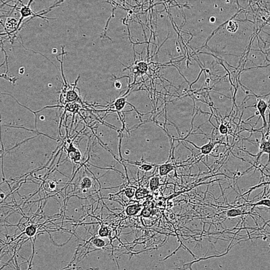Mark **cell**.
I'll return each instance as SVG.
<instances>
[{
    "instance_id": "obj_1",
    "label": "cell",
    "mask_w": 270,
    "mask_h": 270,
    "mask_svg": "<svg viewBox=\"0 0 270 270\" xmlns=\"http://www.w3.org/2000/svg\"><path fill=\"white\" fill-rule=\"evenodd\" d=\"M21 3H22V7L21 8H19V7H15V9H16V10L19 11L20 12V13H21V18H20V20H19V24H18V30H19V26H20L21 24V22H22L23 19L25 18H27L28 16H32V17L29 19V20L27 21V22H29L30 20H31L32 18H36V17H40L41 18H42L43 19H53V18H45V17H42L41 16V15H42L43 14H40V12H37V13H36L34 12H33L32 9H31L30 7V5H31V4L32 2H33L32 1H30L28 3V4L27 5H25L24 4L22 3V2H21Z\"/></svg>"
},
{
    "instance_id": "obj_2",
    "label": "cell",
    "mask_w": 270,
    "mask_h": 270,
    "mask_svg": "<svg viewBox=\"0 0 270 270\" xmlns=\"http://www.w3.org/2000/svg\"><path fill=\"white\" fill-rule=\"evenodd\" d=\"M18 24H19V22L16 19L14 18L9 17L6 20L5 24L4 26L5 30L7 32V33H5L4 34H7L8 35H9V37H10V35H12V33L16 31V32H18ZM16 33L14 35V38L15 37Z\"/></svg>"
},
{
    "instance_id": "obj_3",
    "label": "cell",
    "mask_w": 270,
    "mask_h": 270,
    "mask_svg": "<svg viewBox=\"0 0 270 270\" xmlns=\"http://www.w3.org/2000/svg\"><path fill=\"white\" fill-rule=\"evenodd\" d=\"M269 107L268 104H267V102L263 100L259 99L258 100V102L257 104V108L259 114H260L261 117L263 119V128L267 126V122L265 118V111L267 110V108Z\"/></svg>"
},
{
    "instance_id": "obj_4",
    "label": "cell",
    "mask_w": 270,
    "mask_h": 270,
    "mask_svg": "<svg viewBox=\"0 0 270 270\" xmlns=\"http://www.w3.org/2000/svg\"><path fill=\"white\" fill-rule=\"evenodd\" d=\"M175 167L171 163H166L161 165L159 167V172L160 176L167 175L169 172H172L174 169Z\"/></svg>"
},
{
    "instance_id": "obj_5",
    "label": "cell",
    "mask_w": 270,
    "mask_h": 270,
    "mask_svg": "<svg viewBox=\"0 0 270 270\" xmlns=\"http://www.w3.org/2000/svg\"><path fill=\"white\" fill-rule=\"evenodd\" d=\"M191 143L193 144L196 148L201 150V153L202 154L206 155H207L209 154H210V153L211 151V150L214 148V146H215V143L211 141H210L208 143L203 145L201 147H198L196 146V145H195L194 143Z\"/></svg>"
},
{
    "instance_id": "obj_6",
    "label": "cell",
    "mask_w": 270,
    "mask_h": 270,
    "mask_svg": "<svg viewBox=\"0 0 270 270\" xmlns=\"http://www.w3.org/2000/svg\"><path fill=\"white\" fill-rule=\"evenodd\" d=\"M141 205L137 204H131L128 206L126 209V212L127 215L129 216L136 215L141 209Z\"/></svg>"
},
{
    "instance_id": "obj_7",
    "label": "cell",
    "mask_w": 270,
    "mask_h": 270,
    "mask_svg": "<svg viewBox=\"0 0 270 270\" xmlns=\"http://www.w3.org/2000/svg\"><path fill=\"white\" fill-rule=\"evenodd\" d=\"M80 188L82 190L87 191L92 186V180L88 177H85L80 182Z\"/></svg>"
},
{
    "instance_id": "obj_8",
    "label": "cell",
    "mask_w": 270,
    "mask_h": 270,
    "mask_svg": "<svg viewBox=\"0 0 270 270\" xmlns=\"http://www.w3.org/2000/svg\"><path fill=\"white\" fill-rule=\"evenodd\" d=\"M160 185V178L158 177H153L150 180V188L151 191H155Z\"/></svg>"
},
{
    "instance_id": "obj_9",
    "label": "cell",
    "mask_w": 270,
    "mask_h": 270,
    "mask_svg": "<svg viewBox=\"0 0 270 270\" xmlns=\"http://www.w3.org/2000/svg\"><path fill=\"white\" fill-rule=\"evenodd\" d=\"M260 149L262 150L261 154L267 153L270 155V142L262 140L260 145Z\"/></svg>"
},
{
    "instance_id": "obj_10",
    "label": "cell",
    "mask_w": 270,
    "mask_h": 270,
    "mask_svg": "<svg viewBox=\"0 0 270 270\" xmlns=\"http://www.w3.org/2000/svg\"><path fill=\"white\" fill-rule=\"evenodd\" d=\"M226 29L230 32L235 33L238 29V25L236 21H230L228 23Z\"/></svg>"
},
{
    "instance_id": "obj_11",
    "label": "cell",
    "mask_w": 270,
    "mask_h": 270,
    "mask_svg": "<svg viewBox=\"0 0 270 270\" xmlns=\"http://www.w3.org/2000/svg\"><path fill=\"white\" fill-rule=\"evenodd\" d=\"M149 192L146 189H138L135 193V197L137 199H141L147 197L148 195Z\"/></svg>"
},
{
    "instance_id": "obj_12",
    "label": "cell",
    "mask_w": 270,
    "mask_h": 270,
    "mask_svg": "<svg viewBox=\"0 0 270 270\" xmlns=\"http://www.w3.org/2000/svg\"><path fill=\"white\" fill-rule=\"evenodd\" d=\"M125 103H126L125 98H119V99H118L117 100L114 102V104H112V106H114L116 109V111H118L121 110L124 107Z\"/></svg>"
},
{
    "instance_id": "obj_13",
    "label": "cell",
    "mask_w": 270,
    "mask_h": 270,
    "mask_svg": "<svg viewBox=\"0 0 270 270\" xmlns=\"http://www.w3.org/2000/svg\"><path fill=\"white\" fill-rule=\"evenodd\" d=\"M56 188V183L54 181L49 180L46 182L44 184V189H46L47 191L49 192H53L55 190Z\"/></svg>"
},
{
    "instance_id": "obj_14",
    "label": "cell",
    "mask_w": 270,
    "mask_h": 270,
    "mask_svg": "<svg viewBox=\"0 0 270 270\" xmlns=\"http://www.w3.org/2000/svg\"><path fill=\"white\" fill-rule=\"evenodd\" d=\"M36 232V227L34 225H30L26 228L25 233L28 236L32 237Z\"/></svg>"
},
{
    "instance_id": "obj_15",
    "label": "cell",
    "mask_w": 270,
    "mask_h": 270,
    "mask_svg": "<svg viewBox=\"0 0 270 270\" xmlns=\"http://www.w3.org/2000/svg\"><path fill=\"white\" fill-rule=\"evenodd\" d=\"M92 243L95 246L98 248L104 247L106 245V242L102 239L99 238H94L92 240Z\"/></svg>"
},
{
    "instance_id": "obj_16",
    "label": "cell",
    "mask_w": 270,
    "mask_h": 270,
    "mask_svg": "<svg viewBox=\"0 0 270 270\" xmlns=\"http://www.w3.org/2000/svg\"><path fill=\"white\" fill-rule=\"evenodd\" d=\"M136 165H138V166H139V168L140 170H143V171H145V172H148V171H149V170H150L153 168V165L150 164H148V163H147L140 164H137Z\"/></svg>"
},
{
    "instance_id": "obj_17",
    "label": "cell",
    "mask_w": 270,
    "mask_h": 270,
    "mask_svg": "<svg viewBox=\"0 0 270 270\" xmlns=\"http://www.w3.org/2000/svg\"><path fill=\"white\" fill-rule=\"evenodd\" d=\"M98 234L101 238L106 237L109 234V230L105 226H101L98 231Z\"/></svg>"
},
{
    "instance_id": "obj_18",
    "label": "cell",
    "mask_w": 270,
    "mask_h": 270,
    "mask_svg": "<svg viewBox=\"0 0 270 270\" xmlns=\"http://www.w3.org/2000/svg\"><path fill=\"white\" fill-rule=\"evenodd\" d=\"M226 214L228 217H235V216L241 215V211L239 209H232L228 210L226 213Z\"/></svg>"
},
{
    "instance_id": "obj_19",
    "label": "cell",
    "mask_w": 270,
    "mask_h": 270,
    "mask_svg": "<svg viewBox=\"0 0 270 270\" xmlns=\"http://www.w3.org/2000/svg\"><path fill=\"white\" fill-rule=\"evenodd\" d=\"M136 191L135 189L131 188H128L125 191V195L127 196L129 199H131L135 195Z\"/></svg>"
},
{
    "instance_id": "obj_20",
    "label": "cell",
    "mask_w": 270,
    "mask_h": 270,
    "mask_svg": "<svg viewBox=\"0 0 270 270\" xmlns=\"http://www.w3.org/2000/svg\"><path fill=\"white\" fill-rule=\"evenodd\" d=\"M254 206H259V205H262V206H265L268 207H270V199H263L261 200L260 201L256 203L255 204H253Z\"/></svg>"
},
{
    "instance_id": "obj_21",
    "label": "cell",
    "mask_w": 270,
    "mask_h": 270,
    "mask_svg": "<svg viewBox=\"0 0 270 270\" xmlns=\"http://www.w3.org/2000/svg\"><path fill=\"white\" fill-rule=\"evenodd\" d=\"M218 130H219V132L220 133H221L222 135H226L228 133V127L223 123H222L219 126Z\"/></svg>"
},
{
    "instance_id": "obj_22",
    "label": "cell",
    "mask_w": 270,
    "mask_h": 270,
    "mask_svg": "<svg viewBox=\"0 0 270 270\" xmlns=\"http://www.w3.org/2000/svg\"><path fill=\"white\" fill-rule=\"evenodd\" d=\"M121 86H122V85L121 83V82L119 81H116L115 83H114V87L116 88H117V89H119L121 88Z\"/></svg>"
},
{
    "instance_id": "obj_23",
    "label": "cell",
    "mask_w": 270,
    "mask_h": 270,
    "mask_svg": "<svg viewBox=\"0 0 270 270\" xmlns=\"http://www.w3.org/2000/svg\"><path fill=\"white\" fill-rule=\"evenodd\" d=\"M24 71H25L24 67H21L20 69H19V70L20 75H23V73H24Z\"/></svg>"
},
{
    "instance_id": "obj_24",
    "label": "cell",
    "mask_w": 270,
    "mask_h": 270,
    "mask_svg": "<svg viewBox=\"0 0 270 270\" xmlns=\"http://www.w3.org/2000/svg\"><path fill=\"white\" fill-rule=\"evenodd\" d=\"M210 21H211V22H215V19L214 17H211V19H210Z\"/></svg>"
},
{
    "instance_id": "obj_25",
    "label": "cell",
    "mask_w": 270,
    "mask_h": 270,
    "mask_svg": "<svg viewBox=\"0 0 270 270\" xmlns=\"http://www.w3.org/2000/svg\"><path fill=\"white\" fill-rule=\"evenodd\" d=\"M57 52V49H56V48L53 49V50H52V53H53L55 54V53H56Z\"/></svg>"
}]
</instances>
